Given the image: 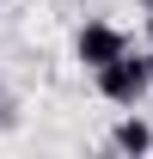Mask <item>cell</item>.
I'll use <instances>...</instances> for the list:
<instances>
[{
	"label": "cell",
	"mask_w": 153,
	"mask_h": 159,
	"mask_svg": "<svg viewBox=\"0 0 153 159\" xmlns=\"http://www.w3.org/2000/svg\"><path fill=\"white\" fill-rule=\"evenodd\" d=\"M141 6H153V0H141Z\"/></svg>",
	"instance_id": "cell-5"
},
{
	"label": "cell",
	"mask_w": 153,
	"mask_h": 159,
	"mask_svg": "<svg viewBox=\"0 0 153 159\" xmlns=\"http://www.w3.org/2000/svg\"><path fill=\"white\" fill-rule=\"evenodd\" d=\"M110 147H116V153H135V159H141V153H153V122L123 116V122L110 129Z\"/></svg>",
	"instance_id": "cell-3"
},
{
	"label": "cell",
	"mask_w": 153,
	"mask_h": 159,
	"mask_svg": "<svg viewBox=\"0 0 153 159\" xmlns=\"http://www.w3.org/2000/svg\"><path fill=\"white\" fill-rule=\"evenodd\" d=\"M147 49H153V6H147Z\"/></svg>",
	"instance_id": "cell-4"
},
{
	"label": "cell",
	"mask_w": 153,
	"mask_h": 159,
	"mask_svg": "<svg viewBox=\"0 0 153 159\" xmlns=\"http://www.w3.org/2000/svg\"><path fill=\"white\" fill-rule=\"evenodd\" d=\"M123 49H129V37H123L116 25H104V19H92V25H80V31H74V61L86 67V74L110 67Z\"/></svg>",
	"instance_id": "cell-2"
},
{
	"label": "cell",
	"mask_w": 153,
	"mask_h": 159,
	"mask_svg": "<svg viewBox=\"0 0 153 159\" xmlns=\"http://www.w3.org/2000/svg\"><path fill=\"white\" fill-rule=\"evenodd\" d=\"M98 92H104L110 104H123V110H135V104L153 92V49H147V55L123 49L110 67H98Z\"/></svg>",
	"instance_id": "cell-1"
}]
</instances>
